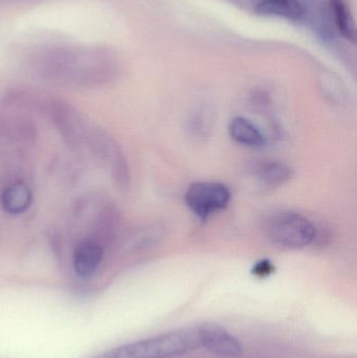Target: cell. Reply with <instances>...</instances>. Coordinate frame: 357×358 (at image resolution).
Listing matches in <instances>:
<instances>
[{"instance_id":"3","label":"cell","mask_w":357,"mask_h":358,"mask_svg":"<svg viewBox=\"0 0 357 358\" xmlns=\"http://www.w3.org/2000/svg\"><path fill=\"white\" fill-rule=\"evenodd\" d=\"M266 234L275 245L299 250L316 240V229L309 219L299 213L280 212L268 221Z\"/></svg>"},{"instance_id":"2","label":"cell","mask_w":357,"mask_h":358,"mask_svg":"<svg viewBox=\"0 0 357 358\" xmlns=\"http://www.w3.org/2000/svg\"><path fill=\"white\" fill-rule=\"evenodd\" d=\"M197 327L130 343L94 358H171L201 348Z\"/></svg>"},{"instance_id":"12","label":"cell","mask_w":357,"mask_h":358,"mask_svg":"<svg viewBox=\"0 0 357 358\" xmlns=\"http://www.w3.org/2000/svg\"><path fill=\"white\" fill-rule=\"evenodd\" d=\"M331 12L340 34L350 41L356 40V29L349 8L344 0H330Z\"/></svg>"},{"instance_id":"7","label":"cell","mask_w":357,"mask_h":358,"mask_svg":"<svg viewBox=\"0 0 357 358\" xmlns=\"http://www.w3.org/2000/svg\"><path fill=\"white\" fill-rule=\"evenodd\" d=\"M252 172L260 185L270 189L285 185L293 176V169L287 164L272 159L258 162Z\"/></svg>"},{"instance_id":"6","label":"cell","mask_w":357,"mask_h":358,"mask_svg":"<svg viewBox=\"0 0 357 358\" xmlns=\"http://www.w3.org/2000/svg\"><path fill=\"white\" fill-rule=\"evenodd\" d=\"M104 257L102 245L98 242L83 241L73 252V268L79 277L87 279L98 271Z\"/></svg>"},{"instance_id":"9","label":"cell","mask_w":357,"mask_h":358,"mask_svg":"<svg viewBox=\"0 0 357 358\" xmlns=\"http://www.w3.org/2000/svg\"><path fill=\"white\" fill-rule=\"evenodd\" d=\"M256 12L263 16L298 21L304 16V6L299 0H261L256 6Z\"/></svg>"},{"instance_id":"10","label":"cell","mask_w":357,"mask_h":358,"mask_svg":"<svg viewBox=\"0 0 357 358\" xmlns=\"http://www.w3.org/2000/svg\"><path fill=\"white\" fill-rule=\"evenodd\" d=\"M215 122L214 110L207 106L197 107L189 113L186 130L189 136L196 142H203L209 138Z\"/></svg>"},{"instance_id":"8","label":"cell","mask_w":357,"mask_h":358,"mask_svg":"<svg viewBox=\"0 0 357 358\" xmlns=\"http://www.w3.org/2000/svg\"><path fill=\"white\" fill-rule=\"evenodd\" d=\"M228 134L235 142L249 148H261L265 145L262 132L245 117H234L228 125Z\"/></svg>"},{"instance_id":"5","label":"cell","mask_w":357,"mask_h":358,"mask_svg":"<svg viewBox=\"0 0 357 358\" xmlns=\"http://www.w3.org/2000/svg\"><path fill=\"white\" fill-rule=\"evenodd\" d=\"M201 347L220 357L239 358L243 348L237 338L228 334L221 326L213 323L203 324L197 327Z\"/></svg>"},{"instance_id":"4","label":"cell","mask_w":357,"mask_h":358,"mask_svg":"<svg viewBox=\"0 0 357 358\" xmlns=\"http://www.w3.org/2000/svg\"><path fill=\"white\" fill-rule=\"evenodd\" d=\"M184 200L193 214L201 220L205 221L212 215L228 206L231 200V192L224 183L199 181L189 187Z\"/></svg>"},{"instance_id":"13","label":"cell","mask_w":357,"mask_h":358,"mask_svg":"<svg viewBox=\"0 0 357 358\" xmlns=\"http://www.w3.org/2000/svg\"><path fill=\"white\" fill-rule=\"evenodd\" d=\"M275 273V265L270 260L259 261L252 269V273L257 278H266Z\"/></svg>"},{"instance_id":"1","label":"cell","mask_w":357,"mask_h":358,"mask_svg":"<svg viewBox=\"0 0 357 358\" xmlns=\"http://www.w3.org/2000/svg\"><path fill=\"white\" fill-rule=\"evenodd\" d=\"M43 79L68 86H94L109 81L115 63L108 50L98 46L65 45L48 48L35 58Z\"/></svg>"},{"instance_id":"11","label":"cell","mask_w":357,"mask_h":358,"mask_svg":"<svg viewBox=\"0 0 357 358\" xmlns=\"http://www.w3.org/2000/svg\"><path fill=\"white\" fill-rule=\"evenodd\" d=\"M33 202V194L27 185L15 182L8 185L1 195V204L6 212L20 215L27 212Z\"/></svg>"}]
</instances>
